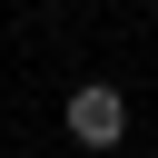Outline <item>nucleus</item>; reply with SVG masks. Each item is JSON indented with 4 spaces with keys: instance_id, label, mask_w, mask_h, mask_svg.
<instances>
[{
    "instance_id": "nucleus-1",
    "label": "nucleus",
    "mask_w": 158,
    "mask_h": 158,
    "mask_svg": "<svg viewBox=\"0 0 158 158\" xmlns=\"http://www.w3.org/2000/svg\"><path fill=\"white\" fill-rule=\"evenodd\" d=\"M59 118H69V138H79V148H118V138H128V99H118V89H99V79H89V89H69V109H59Z\"/></svg>"
}]
</instances>
